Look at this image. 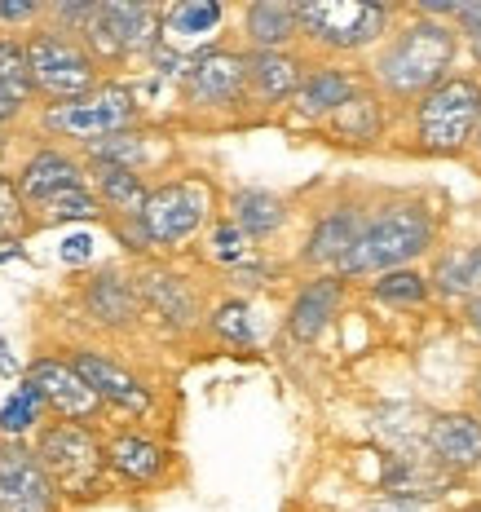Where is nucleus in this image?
Instances as JSON below:
<instances>
[{"label": "nucleus", "mask_w": 481, "mask_h": 512, "mask_svg": "<svg viewBox=\"0 0 481 512\" xmlns=\"http://www.w3.org/2000/svg\"><path fill=\"white\" fill-rule=\"evenodd\" d=\"M451 53H455V36L437 23H420L411 31H402L380 58V80L384 89H393L398 98L406 93H424L437 89L442 71L451 67Z\"/></svg>", "instance_id": "obj_1"}, {"label": "nucleus", "mask_w": 481, "mask_h": 512, "mask_svg": "<svg viewBox=\"0 0 481 512\" xmlns=\"http://www.w3.org/2000/svg\"><path fill=\"white\" fill-rule=\"evenodd\" d=\"M429 239H433V230L420 208H389V212H380L376 221L362 226L354 252L340 265V274H371V270L402 265L429 248Z\"/></svg>", "instance_id": "obj_2"}, {"label": "nucleus", "mask_w": 481, "mask_h": 512, "mask_svg": "<svg viewBox=\"0 0 481 512\" xmlns=\"http://www.w3.org/2000/svg\"><path fill=\"white\" fill-rule=\"evenodd\" d=\"M27 71H31V89L49 93V98H58V102L93 93V58L76 45V40L58 36V31H40V36H31Z\"/></svg>", "instance_id": "obj_3"}, {"label": "nucleus", "mask_w": 481, "mask_h": 512, "mask_svg": "<svg viewBox=\"0 0 481 512\" xmlns=\"http://www.w3.org/2000/svg\"><path fill=\"white\" fill-rule=\"evenodd\" d=\"M481 115L477 80H442L420 102V142L429 151H459L473 137Z\"/></svg>", "instance_id": "obj_4"}, {"label": "nucleus", "mask_w": 481, "mask_h": 512, "mask_svg": "<svg viewBox=\"0 0 481 512\" xmlns=\"http://www.w3.org/2000/svg\"><path fill=\"white\" fill-rule=\"evenodd\" d=\"M137 106H133V93L124 84H102V89L84 93V98H71V102H58L45 111V124L53 133H67V137H84V142H98V137H111V133H124L133 124Z\"/></svg>", "instance_id": "obj_5"}, {"label": "nucleus", "mask_w": 481, "mask_h": 512, "mask_svg": "<svg viewBox=\"0 0 481 512\" xmlns=\"http://www.w3.org/2000/svg\"><path fill=\"white\" fill-rule=\"evenodd\" d=\"M40 468L49 473L53 490H67V495H89V490H98V477H102V451L98 442L89 437V429H80V424H58V429H49L40 437Z\"/></svg>", "instance_id": "obj_6"}, {"label": "nucleus", "mask_w": 481, "mask_h": 512, "mask_svg": "<svg viewBox=\"0 0 481 512\" xmlns=\"http://www.w3.org/2000/svg\"><path fill=\"white\" fill-rule=\"evenodd\" d=\"M203 217H208V190L195 186V181H173V186H159L155 195H146L137 226H142L146 243L173 248V243H186L203 226Z\"/></svg>", "instance_id": "obj_7"}, {"label": "nucleus", "mask_w": 481, "mask_h": 512, "mask_svg": "<svg viewBox=\"0 0 481 512\" xmlns=\"http://www.w3.org/2000/svg\"><path fill=\"white\" fill-rule=\"evenodd\" d=\"M296 27H305L318 45L358 49L384 27V9L367 0H309L296 5Z\"/></svg>", "instance_id": "obj_8"}, {"label": "nucleus", "mask_w": 481, "mask_h": 512, "mask_svg": "<svg viewBox=\"0 0 481 512\" xmlns=\"http://www.w3.org/2000/svg\"><path fill=\"white\" fill-rule=\"evenodd\" d=\"M84 36L89 45L102 53V58H124V53H142L159 45V14L146 5H133V0H106V5H93V18L84 23Z\"/></svg>", "instance_id": "obj_9"}, {"label": "nucleus", "mask_w": 481, "mask_h": 512, "mask_svg": "<svg viewBox=\"0 0 481 512\" xmlns=\"http://www.w3.org/2000/svg\"><path fill=\"white\" fill-rule=\"evenodd\" d=\"M58 490L40 460L18 442H0V512H53Z\"/></svg>", "instance_id": "obj_10"}, {"label": "nucleus", "mask_w": 481, "mask_h": 512, "mask_svg": "<svg viewBox=\"0 0 481 512\" xmlns=\"http://www.w3.org/2000/svg\"><path fill=\"white\" fill-rule=\"evenodd\" d=\"M27 384H36L40 398H45L58 415H67V420H89L102 402L98 393L80 380V371L71 367V362H58V358H40L36 367L27 371Z\"/></svg>", "instance_id": "obj_11"}, {"label": "nucleus", "mask_w": 481, "mask_h": 512, "mask_svg": "<svg viewBox=\"0 0 481 512\" xmlns=\"http://www.w3.org/2000/svg\"><path fill=\"white\" fill-rule=\"evenodd\" d=\"M190 98L203 102V106H226L243 93L248 84V71H243V58L239 53H226V49H203L195 53L190 62Z\"/></svg>", "instance_id": "obj_12"}, {"label": "nucleus", "mask_w": 481, "mask_h": 512, "mask_svg": "<svg viewBox=\"0 0 481 512\" xmlns=\"http://www.w3.org/2000/svg\"><path fill=\"white\" fill-rule=\"evenodd\" d=\"M71 367L80 371V380L89 384L98 398L115 402V407H124V411H146V407H151V393L142 389V380H137V376H128L120 362L93 354V349H80V354L71 358Z\"/></svg>", "instance_id": "obj_13"}, {"label": "nucleus", "mask_w": 481, "mask_h": 512, "mask_svg": "<svg viewBox=\"0 0 481 512\" xmlns=\"http://www.w3.org/2000/svg\"><path fill=\"white\" fill-rule=\"evenodd\" d=\"M84 173L76 168V159H67L62 151H40L18 177V199H31V204H49V199L67 195V190H80Z\"/></svg>", "instance_id": "obj_14"}, {"label": "nucleus", "mask_w": 481, "mask_h": 512, "mask_svg": "<svg viewBox=\"0 0 481 512\" xmlns=\"http://www.w3.org/2000/svg\"><path fill=\"white\" fill-rule=\"evenodd\" d=\"M429 451L437 468H473L481 460V420L473 415H442L429 424Z\"/></svg>", "instance_id": "obj_15"}, {"label": "nucleus", "mask_w": 481, "mask_h": 512, "mask_svg": "<svg viewBox=\"0 0 481 512\" xmlns=\"http://www.w3.org/2000/svg\"><path fill=\"white\" fill-rule=\"evenodd\" d=\"M217 27H221V5H212V0H181V5H173L159 18V45L186 53L195 40H208Z\"/></svg>", "instance_id": "obj_16"}, {"label": "nucleus", "mask_w": 481, "mask_h": 512, "mask_svg": "<svg viewBox=\"0 0 481 512\" xmlns=\"http://www.w3.org/2000/svg\"><path fill=\"white\" fill-rule=\"evenodd\" d=\"M336 305H340V279H314L301 296H296L292 314H287V332L296 340L323 336V327L336 318Z\"/></svg>", "instance_id": "obj_17"}, {"label": "nucleus", "mask_w": 481, "mask_h": 512, "mask_svg": "<svg viewBox=\"0 0 481 512\" xmlns=\"http://www.w3.org/2000/svg\"><path fill=\"white\" fill-rule=\"evenodd\" d=\"M358 234H362V221L354 212H331V217H323L318 230L309 234L305 261L309 265H345V256L354 252Z\"/></svg>", "instance_id": "obj_18"}, {"label": "nucleus", "mask_w": 481, "mask_h": 512, "mask_svg": "<svg viewBox=\"0 0 481 512\" xmlns=\"http://www.w3.org/2000/svg\"><path fill=\"white\" fill-rule=\"evenodd\" d=\"M349 98H354V80H349V71L336 67H318L296 84V111L301 115H331Z\"/></svg>", "instance_id": "obj_19"}, {"label": "nucleus", "mask_w": 481, "mask_h": 512, "mask_svg": "<svg viewBox=\"0 0 481 512\" xmlns=\"http://www.w3.org/2000/svg\"><path fill=\"white\" fill-rule=\"evenodd\" d=\"M248 36H252L256 53H283V45L296 36V5L256 0L248 9Z\"/></svg>", "instance_id": "obj_20"}, {"label": "nucleus", "mask_w": 481, "mask_h": 512, "mask_svg": "<svg viewBox=\"0 0 481 512\" xmlns=\"http://www.w3.org/2000/svg\"><path fill=\"white\" fill-rule=\"evenodd\" d=\"M243 71H248L252 89L270 102L296 93V84H301V62L287 58V53H252V58H243Z\"/></svg>", "instance_id": "obj_21"}, {"label": "nucleus", "mask_w": 481, "mask_h": 512, "mask_svg": "<svg viewBox=\"0 0 481 512\" xmlns=\"http://www.w3.org/2000/svg\"><path fill=\"white\" fill-rule=\"evenodd\" d=\"M102 460L111 464L115 473H124L128 482H155V477L164 473L168 455L159 451L155 442H146V437H115Z\"/></svg>", "instance_id": "obj_22"}, {"label": "nucleus", "mask_w": 481, "mask_h": 512, "mask_svg": "<svg viewBox=\"0 0 481 512\" xmlns=\"http://www.w3.org/2000/svg\"><path fill=\"white\" fill-rule=\"evenodd\" d=\"M89 309H93V318L98 323H111V327H120V323H133V314H137V292L128 287V279H120V274H98L89 287Z\"/></svg>", "instance_id": "obj_23"}, {"label": "nucleus", "mask_w": 481, "mask_h": 512, "mask_svg": "<svg viewBox=\"0 0 481 512\" xmlns=\"http://www.w3.org/2000/svg\"><path fill=\"white\" fill-rule=\"evenodd\" d=\"M93 177H98V195L124 217H137L146 208V186L133 168H115V164H93Z\"/></svg>", "instance_id": "obj_24"}, {"label": "nucleus", "mask_w": 481, "mask_h": 512, "mask_svg": "<svg viewBox=\"0 0 481 512\" xmlns=\"http://www.w3.org/2000/svg\"><path fill=\"white\" fill-rule=\"evenodd\" d=\"M234 226L243 230V239H265V234H274L283 226V204L274 195H265V190H239L234 195Z\"/></svg>", "instance_id": "obj_25"}, {"label": "nucleus", "mask_w": 481, "mask_h": 512, "mask_svg": "<svg viewBox=\"0 0 481 512\" xmlns=\"http://www.w3.org/2000/svg\"><path fill=\"white\" fill-rule=\"evenodd\" d=\"M331 133L345 137V142H354V146L371 142V137L380 133V106H376V98H362V93H354L345 106H336V111H331Z\"/></svg>", "instance_id": "obj_26"}, {"label": "nucleus", "mask_w": 481, "mask_h": 512, "mask_svg": "<svg viewBox=\"0 0 481 512\" xmlns=\"http://www.w3.org/2000/svg\"><path fill=\"white\" fill-rule=\"evenodd\" d=\"M437 283L455 296H481V248H455L437 265Z\"/></svg>", "instance_id": "obj_27"}, {"label": "nucleus", "mask_w": 481, "mask_h": 512, "mask_svg": "<svg viewBox=\"0 0 481 512\" xmlns=\"http://www.w3.org/2000/svg\"><path fill=\"white\" fill-rule=\"evenodd\" d=\"M0 89L14 102H27L31 93V71H27V49L18 40H0Z\"/></svg>", "instance_id": "obj_28"}, {"label": "nucleus", "mask_w": 481, "mask_h": 512, "mask_svg": "<svg viewBox=\"0 0 481 512\" xmlns=\"http://www.w3.org/2000/svg\"><path fill=\"white\" fill-rule=\"evenodd\" d=\"M40 407H45V398L36 393V384H18V393L0 407V433H9V437H18V433H27L31 424H36V415Z\"/></svg>", "instance_id": "obj_29"}, {"label": "nucleus", "mask_w": 481, "mask_h": 512, "mask_svg": "<svg viewBox=\"0 0 481 512\" xmlns=\"http://www.w3.org/2000/svg\"><path fill=\"white\" fill-rule=\"evenodd\" d=\"M89 151H93V164L133 168V164H142V159H146V142L137 133H111V137H98Z\"/></svg>", "instance_id": "obj_30"}, {"label": "nucleus", "mask_w": 481, "mask_h": 512, "mask_svg": "<svg viewBox=\"0 0 481 512\" xmlns=\"http://www.w3.org/2000/svg\"><path fill=\"white\" fill-rule=\"evenodd\" d=\"M151 296H155V305L173 318V323H190V314H195L190 292L181 287V279H173V274H155V279H151Z\"/></svg>", "instance_id": "obj_31"}, {"label": "nucleus", "mask_w": 481, "mask_h": 512, "mask_svg": "<svg viewBox=\"0 0 481 512\" xmlns=\"http://www.w3.org/2000/svg\"><path fill=\"white\" fill-rule=\"evenodd\" d=\"M102 212V204L89 195V190H67V195H58V199H49L45 204V217L49 221H93Z\"/></svg>", "instance_id": "obj_32"}, {"label": "nucleus", "mask_w": 481, "mask_h": 512, "mask_svg": "<svg viewBox=\"0 0 481 512\" xmlns=\"http://www.w3.org/2000/svg\"><path fill=\"white\" fill-rule=\"evenodd\" d=\"M376 296L389 301V305H420L424 301V279L411 274V270H393L376 283Z\"/></svg>", "instance_id": "obj_33"}, {"label": "nucleus", "mask_w": 481, "mask_h": 512, "mask_svg": "<svg viewBox=\"0 0 481 512\" xmlns=\"http://www.w3.org/2000/svg\"><path fill=\"white\" fill-rule=\"evenodd\" d=\"M212 327L217 336H226L230 345H252V318H248V305L243 301H230L212 314Z\"/></svg>", "instance_id": "obj_34"}, {"label": "nucleus", "mask_w": 481, "mask_h": 512, "mask_svg": "<svg viewBox=\"0 0 481 512\" xmlns=\"http://www.w3.org/2000/svg\"><path fill=\"white\" fill-rule=\"evenodd\" d=\"M212 256L226 265H243L248 261V239H243V230L234 226V221H221L217 230H212Z\"/></svg>", "instance_id": "obj_35"}, {"label": "nucleus", "mask_w": 481, "mask_h": 512, "mask_svg": "<svg viewBox=\"0 0 481 512\" xmlns=\"http://www.w3.org/2000/svg\"><path fill=\"white\" fill-rule=\"evenodd\" d=\"M18 226H23V199H18L14 181L0 177V243H5Z\"/></svg>", "instance_id": "obj_36"}, {"label": "nucleus", "mask_w": 481, "mask_h": 512, "mask_svg": "<svg viewBox=\"0 0 481 512\" xmlns=\"http://www.w3.org/2000/svg\"><path fill=\"white\" fill-rule=\"evenodd\" d=\"M89 252H93V239H89V234H71V239L62 243V261H67V265L89 261Z\"/></svg>", "instance_id": "obj_37"}, {"label": "nucleus", "mask_w": 481, "mask_h": 512, "mask_svg": "<svg viewBox=\"0 0 481 512\" xmlns=\"http://www.w3.org/2000/svg\"><path fill=\"white\" fill-rule=\"evenodd\" d=\"M36 14V5H31V0H18V5H0V18H5V23H18V18H31Z\"/></svg>", "instance_id": "obj_38"}, {"label": "nucleus", "mask_w": 481, "mask_h": 512, "mask_svg": "<svg viewBox=\"0 0 481 512\" xmlns=\"http://www.w3.org/2000/svg\"><path fill=\"white\" fill-rule=\"evenodd\" d=\"M459 14H464L468 27H473V53H477V62H481V5H477V9H464V5H459Z\"/></svg>", "instance_id": "obj_39"}, {"label": "nucleus", "mask_w": 481, "mask_h": 512, "mask_svg": "<svg viewBox=\"0 0 481 512\" xmlns=\"http://www.w3.org/2000/svg\"><path fill=\"white\" fill-rule=\"evenodd\" d=\"M371 512H420V508H415V504H406V499H398V495H389L380 508H371Z\"/></svg>", "instance_id": "obj_40"}, {"label": "nucleus", "mask_w": 481, "mask_h": 512, "mask_svg": "<svg viewBox=\"0 0 481 512\" xmlns=\"http://www.w3.org/2000/svg\"><path fill=\"white\" fill-rule=\"evenodd\" d=\"M18 106H23V102H14L5 89H0V124H5V120H14V115H18Z\"/></svg>", "instance_id": "obj_41"}, {"label": "nucleus", "mask_w": 481, "mask_h": 512, "mask_svg": "<svg viewBox=\"0 0 481 512\" xmlns=\"http://www.w3.org/2000/svg\"><path fill=\"white\" fill-rule=\"evenodd\" d=\"M14 354H9V345H5V340H0V376H14Z\"/></svg>", "instance_id": "obj_42"}, {"label": "nucleus", "mask_w": 481, "mask_h": 512, "mask_svg": "<svg viewBox=\"0 0 481 512\" xmlns=\"http://www.w3.org/2000/svg\"><path fill=\"white\" fill-rule=\"evenodd\" d=\"M468 318H473V332H477V336H481V301H477V305H473V314H468Z\"/></svg>", "instance_id": "obj_43"}, {"label": "nucleus", "mask_w": 481, "mask_h": 512, "mask_svg": "<svg viewBox=\"0 0 481 512\" xmlns=\"http://www.w3.org/2000/svg\"><path fill=\"white\" fill-rule=\"evenodd\" d=\"M477 398H481V376H477Z\"/></svg>", "instance_id": "obj_44"}]
</instances>
